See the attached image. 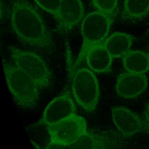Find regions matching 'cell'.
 Masks as SVG:
<instances>
[{
    "label": "cell",
    "mask_w": 149,
    "mask_h": 149,
    "mask_svg": "<svg viewBox=\"0 0 149 149\" xmlns=\"http://www.w3.org/2000/svg\"><path fill=\"white\" fill-rule=\"evenodd\" d=\"M10 20L12 31L23 44L44 51L53 47L52 35L42 17L27 0H12Z\"/></svg>",
    "instance_id": "6da1fadb"
},
{
    "label": "cell",
    "mask_w": 149,
    "mask_h": 149,
    "mask_svg": "<svg viewBox=\"0 0 149 149\" xmlns=\"http://www.w3.org/2000/svg\"><path fill=\"white\" fill-rule=\"evenodd\" d=\"M8 88L15 102L25 109H33L37 104L41 90L36 81L13 63L2 61Z\"/></svg>",
    "instance_id": "7a4b0ae2"
},
{
    "label": "cell",
    "mask_w": 149,
    "mask_h": 149,
    "mask_svg": "<svg viewBox=\"0 0 149 149\" xmlns=\"http://www.w3.org/2000/svg\"><path fill=\"white\" fill-rule=\"evenodd\" d=\"M113 17L97 10L86 15L81 23L82 44L74 65L77 69L85 60L87 51L93 46L102 43L107 38Z\"/></svg>",
    "instance_id": "3957f363"
},
{
    "label": "cell",
    "mask_w": 149,
    "mask_h": 149,
    "mask_svg": "<svg viewBox=\"0 0 149 149\" xmlns=\"http://www.w3.org/2000/svg\"><path fill=\"white\" fill-rule=\"evenodd\" d=\"M126 137L113 131L87 132L78 140L68 145L49 142L40 147L32 142L36 149H121L126 143Z\"/></svg>",
    "instance_id": "277c9868"
},
{
    "label": "cell",
    "mask_w": 149,
    "mask_h": 149,
    "mask_svg": "<svg viewBox=\"0 0 149 149\" xmlns=\"http://www.w3.org/2000/svg\"><path fill=\"white\" fill-rule=\"evenodd\" d=\"M72 91L76 102L88 112L95 110L100 98L98 80L89 68L76 69L73 72Z\"/></svg>",
    "instance_id": "5b68a950"
},
{
    "label": "cell",
    "mask_w": 149,
    "mask_h": 149,
    "mask_svg": "<svg viewBox=\"0 0 149 149\" xmlns=\"http://www.w3.org/2000/svg\"><path fill=\"white\" fill-rule=\"evenodd\" d=\"M13 63L33 78L41 90L51 84L52 76L45 61L35 53L10 47Z\"/></svg>",
    "instance_id": "8992f818"
},
{
    "label": "cell",
    "mask_w": 149,
    "mask_h": 149,
    "mask_svg": "<svg viewBox=\"0 0 149 149\" xmlns=\"http://www.w3.org/2000/svg\"><path fill=\"white\" fill-rule=\"evenodd\" d=\"M45 128L49 141L60 145L70 144L88 132L85 119L77 114Z\"/></svg>",
    "instance_id": "52a82bcc"
},
{
    "label": "cell",
    "mask_w": 149,
    "mask_h": 149,
    "mask_svg": "<svg viewBox=\"0 0 149 149\" xmlns=\"http://www.w3.org/2000/svg\"><path fill=\"white\" fill-rule=\"evenodd\" d=\"M113 123L118 132L127 138L141 132L149 130V125L130 109L121 107H113L111 109Z\"/></svg>",
    "instance_id": "ba28073f"
},
{
    "label": "cell",
    "mask_w": 149,
    "mask_h": 149,
    "mask_svg": "<svg viewBox=\"0 0 149 149\" xmlns=\"http://www.w3.org/2000/svg\"><path fill=\"white\" fill-rule=\"evenodd\" d=\"M76 108L69 92L54 98L45 107L38 125L47 127L76 114Z\"/></svg>",
    "instance_id": "9c48e42d"
},
{
    "label": "cell",
    "mask_w": 149,
    "mask_h": 149,
    "mask_svg": "<svg viewBox=\"0 0 149 149\" xmlns=\"http://www.w3.org/2000/svg\"><path fill=\"white\" fill-rule=\"evenodd\" d=\"M84 9L81 0H61L56 19L59 29L67 32L84 17Z\"/></svg>",
    "instance_id": "30bf717a"
},
{
    "label": "cell",
    "mask_w": 149,
    "mask_h": 149,
    "mask_svg": "<svg viewBox=\"0 0 149 149\" xmlns=\"http://www.w3.org/2000/svg\"><path fill=\"white\" fill-rule=\"evenodd\" d=\"M147 87V78L144 74L125 72L117 77L115 90L121 97L134 98L140 95Z\"/></svg>",
    "instance_id": "8fae6325"
},
{
    "label": "cell",
    "mask_w": 149,
    "mask_h": 149,
    "mask_svg": "<svg viewBox=\"0 0 149 149\" xmlns=\"http://www.w3.org/2000/svg\"><path fill=\"white\" fill-rule=\"evenodd\" d=\"M112 59L102 43L91 47L85 58L89 69L93 72L100 73L111 71Z\"/></svg>",
    "instance_id": "7c38bea8"
},
{
    "label": "cell",
    "mask_w": 149,
    "mask_h": 149,
    "mask_svg": "<svg viewBox=\"0 0 149 149\" xmlns=\"http://www.w3.org/2000/svg\"><path fill=\"white\" fill-rule=\"evenodd\" d=\"M134 41V37L122 32H115L108 37L102 42L112 57H122L128 51Z\"/></svg>",
    "instance_id": "4fadbf2b"
},
{
    "label": "cell",
    "mask_w": 149,
    "mask_h": 149,
    "mask_svg": "<svg viewBox=\"0 0 149 149\" xmlns=\"http://www.w3.org/2000/svg\"><path fill=\"white\" fill-rule=\"evenodd\" d=\"M123 63L127 72L144 74L149 70V54L139 50H129L123 56Z\"/></svg>",
    "instance_id": "5bb4252c"
},
{
    "label": "cell",
    "mask_w": 149,
    "mask_h": 149,
    "mask_svg": "<svg viewBox=\"0 0 149 149\" xmlns=\"http://www.w3.org/2000/svg\"><path fill=\"white\" fill-rule=\"evenodd\" d=\"M149 12V0H125L123 15L131 20L140 19Z\"/></svg>",
    "instance_id": "9a60e30c"
},
{
    "label": "cell",
    "mask_w": 149,
    "mask_h": 149,
    "mask_svg": "<svg viewBox=\"0 0 149 149\" xmlns=\"http://www.w3.org/2000/svg\"><path fill=\"white\" fill-rule=\"evenodd\" d=\"M96 10L114 16L118 5V0H92Z\"/></svg>",
    "instance_id": "2e32d148"
},
{
    "label": "cell",
    "mask_w": 149,
    "mask_h": 149,
    "mask_svg": "<svg viewBox=\"0 0 149 149\" xmlns=\"http://www.w3.org/2000/svg\"><path fill=\"white\" fill-rule=\"evenodd\" d=\"M36 3L42 9L52 15L55 19L61 0H34Z\"/></svg>",
    "instance_id": "e0dca14e"
},
{
    "label": "cell",
    "mask_w": 149,
    "mask_h": 149,
    "mask_svg": "<svg viewBox=\"0 0 149 149\" xmlns=\"http://www.w3.org/2000/svg\"><path fill=\"white\" fill-rule=\"evenodd\" d=\"M144 117H145V120L147 122V123L149 125V100L148 101L146 108L144 109Z\"/></svg>",
    "instance_id": "ac0fdd59"
}]
</instances>
